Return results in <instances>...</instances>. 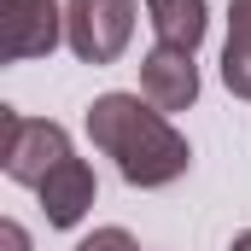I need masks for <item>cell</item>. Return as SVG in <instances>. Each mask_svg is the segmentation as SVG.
Wrapping results in <instances>:
<instances>
[{
    "mask_svg": "<svg viewBox=\"0 0 251 251\" xmlns=\"http://www.w3.org/2000/svg\"><path fill=\"white\" fill-rule=\"evenodd\" d=\"M228 251H251V228H246V234H234V246H228Z\"/></svg>",
    "mask_w": 251,
    "mask_h": 251,
    "instance_id": "8fae6325",
    "label": "cell"
},
{
    "mask_svg": "<svg viewBox=\"0 0 251 251\" xmlns=\"http://www.w3.org/2000/svg\"><path fill=\"white\" fill-rule=\"evenodd\" d=\"M222 82L234 100H251V0L228 6V47H222Z\"/></svg>",
    "mask_w": 251,
    "mask_h": 251,
    "instance_id": "ba28073f",
    "label": "cell"
},
{
    "mask_svg": "<svg viewBox=\"0 0 251 251\" xmlns=\"http://www.w3.org/2000/svg\"><path fill=\"white\" fill-rule=\"evenodd\" d=\"M41 210H47V228H76L88 210H94V193H100V181H94V170L82 164V158H64L59 170L41 181Z\"/></svg>",
    "mask_w": 251,
    "mask_h": 251,
    "instance_id": "8992f818",
    "label": "cell"
},
{
    "mask_svg": "<svg viewBox=\"0 0 251 251\" xmlns=\"http://www.w3.org/2000/svg\"><path fill=\"white\" fill-rule=\"evenodd\" d=\"M146 24H152L158 47L199 53V41L210 29V0H146Z\"/></svg>",
    "mask_w": 251,
    "mask_h": 251,
    "instance_id": "52a82bcc",
    "label": "cell"
},
{
    "mask_svg": "<svg viewBox=\"0 0 251 251\" xmlns=\"http://www.w3.org/2000/svg\"><path fill=\"white\" fill-rule=\"evenodd\" d=\"M0 246L6 251H29V234H24L18 222H0Z\"/></svg>",
    "mask_w": 251,
    "mask_h": 251,
    "instance_id": "30bf717a",
    "label": "cell"
},
{
    "mask_svg": "<svg viewBox=\"0 0 251 251\" xmlns=\"http://www.w3.org/2000/svg\"><path fill=\"white\" fill-rule=\"evenodd\" d=\"M134 41V0H64V47L82 64H117Z\"/></svg>",
    "mask_w": 251,
    "mask_h": 251,
    "instance_id": "3957f363",
    "label": "cell"
},
{
    "mask_svg": "<svg viewBox=\"0 0 251 251\" xmlns=\"http://www.w3.org/2000/svg\"><path fill=\"white\" fill-rule=\"evenodd\" d=\"M88 140L117 164V176L128 187H170L193 164L187 134L146 94H100L88 105Z\"/></svg>",
    "mask_w": 251,
    "mask_h": 251,
    "instance_id": "6da1fadb",
    "label": "cell"
},
{
    "mask_svg": "<svg viewBox=\"0 0 251 251\" xmlns=\"http://www.w3.org/2000/svg\"><path fill=\"white\" fill-rule=\"evenodd\" d=\"M64 41V6L59 0H6V59H47Z\"/></svg>",
    "mask_w": 251,
    "mask_h": 251,
    "instance_id": "277c9868",
    "label": "cell"
},
{
    "mask_svg": "<svg viewBox=\"0 0 251 251\" xmlns=\"http://www.w3.org/2000/svg\"><path fill=\"white\" fill-rule=\"evenodd\" d=\"M140 94L170 117V111H187L199 100V64L193 53H176V47H152L140 59Z\"/></svg>",
    "mask_w": 251,
    "mask_h": 251,
    "instance_id": "5b68a950",
    "label": "cell"
},
{
    "mask_svg": "<svg viewBox=\"0 0 251 251\" xmlns=\"http://www.w3.org/2000/svg\"><path fill=\"white\" fill-rule=\"evenodd\" d=\"M70 152V134L47 117H24V111H0V170L18 187H41Z\"/></svg>",
    "mask_w": 251,
    "mask_h": 251,
    "instance_id": "7a4b0ae2",
    "label": "cell"
},
{
    "mask_svg": "<svg viewBox=\"0 0 251 251\" xmlns=\"http://www.w3.org/2000/svg\"><path fill=\"white\" fill-rule=\"evenodd\" d=\"M76 251H140L128 228H94L88 240H76Z\"/></svg>",
    "mask_w": 251,
    "mask_h": 251,
    "instance_id": "9c48e42d",
    "label": "cell"
}]
</instances>
